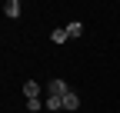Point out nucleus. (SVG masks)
<instances>
[{"mask_svg":"<svg viewBox=\"0 0 120 113\" xmlns=\"http://www.w3.org/2000/svg\"><path fill=\"white\" fill-rule=\"evenodd\" d=\"M67 93H70V83H67V80H60V77H57V80L47 83V96H60V100H64Z\"/></svg>","mask_w":120,"mask_h":113,"instance_id":"obj_1","label":"nucleus"},{"mask_svg":"<svg viewBox=\"0 0 120 113\" xmlns=\"http://www.w3.org/2000/svg\"><path fill=\"white\" fill-rule=\"evenodd\" d=\"M20 10H23V7H20V0H7V4H4V13H7L10 20H17V17H20Z\"/></svg>","mask_w":120,"mask_h":113,"instance_id":"obj_3","label":"nucleus"},{"mask_svg":"<svg viewBox=\"0 0 120 113\" xmlns=\"http://www.w3.org/2000/svg\"><path fill=\"white\" fill-rule=\"evenodd\" d=\"M47 110H64V100L60 96H47Z\"/></svg>","mask_w":120,"mask_h":113,"instance_id":"obj_8","label":"nucleus"},{"mask_svg":"<svg viewBox=\"0 0 120 113\" xmlns=\"http://www.w3.org/2000/svg\"><path fill=\"white\" fill-rule=\"evenodd\" d=\"M77 106H80V96H77V93L70 90V93L64 96V110H77Z\"/></svg>","mask_w":120,"mask_h":113,"instance_id":"obj_4","label":"nucleus"},{"mask_svg":"<svg viewBox=\"0 0 120 113\" xmlns=\"http://www.w3.org/2000/svg\"><path fill=\"white\" fill-rule=\"evenodd\" d=\"M43 93H47V87H40V83H34V80L23 83V96H27V100H40Z\"/></svg>","mask_w":120,"mask_h":113,"instance_id":"obj_2","label":"nucleus"},{"mask_svg":"<svg viewBox=\"0 0 120 113\" xmlns=\"http://www.w3.org/2000/svg\"><path fill=\"white\" fill-rule=\"evenodd\" d=\"M27 110H30V113H40V110H47V100H27Z\"/></svg>","mask_w":120,"mask_h":113,"instance_id":"obj_7","label":"nucleus"},{"mask_svg":"<svg viewBox=\"0 0 120 113\" xmlns=\"http://www.w3.org/2000/svg\"><path fill=\"white\" fill-rule=\"evenodd\" d=\"M80 33H83V23H80V20L67 23V37H80Z\"/></svg>","mask_w":120,"mask_h":113,"instance_id":"obj_6","label":"nucleus"},{"mask_svg":"<svg viewBox=\"0 0 120 113\" xmlns=\"http://www.w3.org/2000/svg\"><path fill=\"white\" fill-rule=\"evenodd\" d=\"M50 40H53V43H67V40H70L67 37V27H57V30L50 33Z\"/></svg>","mask_w":120,"mask_h":113,"instance_id":"obj_5","label":"nucleus"}]
</instances>
